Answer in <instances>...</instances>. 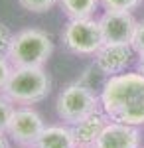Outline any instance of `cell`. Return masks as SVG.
Here are the masks:
<instances>
[{
  "mask_svg": "<svg viewBox=\"0 0 144 148\" xmlns=\"http://www.w3.org/2000/svg\"><path fill=\"white\" fill-rule=\"evenodd\" d=\"M12 113H14V107H12V101L4 95L0 97V134H4L8 130V125H10Z\"/></svg>",
  "mask_w": 144,
  "mask_h": 148,
  "instance_id": "cell-13",
  "label": "cell"
},
{
  "mask_svg": "<svg viewBox=\"0 0 144 148\" xmlns=\"http://www.w3.org/2000/svg\"><path fill=\"white\" fill-rule=\"evenodd\" d=\"M138 73L144 75V56H140V59H138Z\"/></svg>",
  "mask_w": 144,
  "mask_h": 148,
  "instance_id": "cell-19",
  "label": "cell"
},
{
  "mask_svg": "<svg viewBox=\"0 0 144 148\" xmlns=\"http://www.w3.org/2000/svg\"><path fill=\"white\" fill-rule=\"evenodd\" d=\"M101 109L111 121L122 125H144V75H111L101 91Z\"/></svg>",
  "mask_w": 144,
  "mask_h": 148,
  "instance_id": "cell-1",
  "label": "cell"
},
{
  "mask_svg": "<svg viewBox=\"0 0 144 148\" xmlns=\"http://www.w3.org/2000/svg\"><path fill=\"white\" fill-rule=\"evenodd\" d=\"M101 32L105 38V44H121V46H132L134 34H136V20L130 12H117L107 10L99 20Z\"/></svg>",
  "mask_w": 144,
  "mask_h": 148,
  "instance_id": "cell-7",
  "label": "cell"
},
{
  "mask_svg": "<svg viewBox=\"0 0 144 148\" xmlns=\"http://www.w3.org/2000/svg\"><path fill=\"white\" fill-rule=\"evenodd\" d=\"M18 2H20V6L26 8L28 12H36V14H40V12H47L57 0H18Z\"/></svg>",
  "mask_w": 144,
  "mask_h": 148,
  "instance_id": "cell-15",
  "label": "cell"
},
{
  "mask_svg": "<svg viewBox=\"0 0 144 148\" xmlns=\"http://www.w3.org/2000/svg\"><path fill=\"white\" fill-rule=\"evenodd\" d=\"M109 123H111V119L103 113V109H99L97 113L89 114L87 119H83V121H79L77 125H73L71 130H73V136L77 140V144H81V146H93Z\"/></svg>",
  "mask_w": 144,
  "mask_h": 148,
  "instance_id": "cell-10",
  "label": "cell"
},
{
  "mask_svg": "<svg viewBox=\"0 0 144 148\" xmlns=\"http://www.w3.org/2000/svg\"><path fill=\"white\" fill-rule=\"evenodd\" d=\"M132 46H121V44H105L95 53V65L107 73L109 77L122 73L132 57Z\"/></svg>",
  "mask_w": 144,
  "mask_h": 148,
  "instance_id": "cell-9",
  "label": "cell"
},
{
  "mask_svg": "<svg viewBox=\"0 0 144 148\" xmlns=\"http://www.w3.org/2000/svg\"><path fill=\"white\" fill-rule=\"evenodd\" d=\"M77 140L69 125H51L45 126L42 136L38 138L36 148H75Z\"/></svg>",
  "mask_w": 144,
  "mask_h": 148,
  "instance_id": "cell-11",
  "label": "cell"
},
{
  "mask_svg": "<svg viewBox=\"0 0 144 148\" xmlns=\"http://www.w3.org/2000/svg\"><path fill=\"white\" fill-rule=\"evenodd\" d=\"M51 51L53 44L49 36L42 30L28 28L12 36V44L6 57L14 67H44Z\"/></svg>",
  "mask_w": 144,
  "mask_h": 148,
  "instance_id": "cell-3",
  "label": "cell"
},
{
  "mask_svg": "<svg viewBox=\"0 0 144 148\" xmlns=\"http://www.w3.org/2000/svg\"><path fill=\"white\" fill-rule=\"evenodd\" d=\"M49 89H51V81L44 67H14L2 93L12 103L28 107L44 101L49 95Z\"/></svg>",
  "mask_w": 144,
  "mask_h": 148,
  "instance_id": "cell-2",
  "label": "cell"
},
{
  "mask_svg": "<svg viewBox=\"0 0 144 148\" xmlns=\"http://www.w3.org/2000/svg\"><path fill=\"white\" fill-rule=\"evenodd\" d=\"M61 38L67 49L77 56H95L105 46L99 20H91V18L69 20L63 28Z\"/></svg>",
  "mask_w": 144,
  "mask_h": 148,
  "instance_id": "cell-5",
  "label": "cell"
},
{
  "mask_svg": "<svg viewBox=\"0 0 144 148\" xmlns=\"http://www.w3.org/2000/svg\"><path fill=\"white\" fill-rule=\"evenodd\" d=\"M20 148H36V146H20Z\"/></svg>",
  "mask_w": 144,
  "mask_h": 148,
  "instance_id": "cell-22",
  "label": "cell"
},
{
  "mask_svg": "<svg viewBox=\"0 0 144 148\" xmlns=\"http://www.w3.org/2000/svg\"><path fill=\"white\" fill-rule=\"evenodd\" d=\"M61 8L69 16V20H79V18H91L95 12L99 0H59Z\"/></svg>",
  "mask_w": 144,
  "mask_h": 148,
  "instance_id": "cell-12",
  "label": "cell"
},
{
  "mask_svg": "<svg viewBox=\"0 0 144 148\" xmlns=\"http://www.w3.org/2000/svg\"><path fill=\"white\" fill-rule=\"evenodd\" d=\"M75 148H93V146H81V144H77Z\"/></svg>",
  "mask_w": 144,
  "mask_h": 148,
  "instance_id": "cell-21",
  "label": "cell"
},
{
  "mask_svg": "<svg viewBox=\"0 0 144 148\" xmlns=\"http://www.w3.org/2000/svg\"><path fill=\"white\" fill-rule=\"evenodd\" d=\"M44 128L45 125L40 113H36L30 107H22V109H14L6 132L20 146H36Z\"/></svg>",
  "mask_w": 144,
  "mask_h": 148,
  "instance_id": "cell-6",
  "label": "cell"
},
{
  "mask_svg": "<svg viewBox=\"0 0 144 148\" xmlns=\"http://www.w3.org/2000/svg\"><path fill=\"white\" fill-rule=\"evenodd\" d=\"M140 146V134L138 128L132 125H122L111 121L101 132L93 148H138Z\"/></svg>",
  "mask_w": 144,
  "mask_h": 148,
  "instance_id": "cell-8",
  "label": "cell"
},
{
  "mask_svg": "<svg viewBox=\"0 0 144 148\" xmlns=\"http://www.w3.org/2000/svg\"><path fill=\"white\" fill-rule=\"evenodd\" d=\"M0 148H10L8 146V140L4 138V134H0Z\"/></svg>",
  "mask_w": 144,
  "mask_h": 148,
  "instance_id": "cell-20",
  "label": "cell"
},
{
  "mask_svg": "<svg viewBox=\"0 0 144 148\" xmlns=\"http://www.w3.org/2000/svg\"><path fill=\"white\" fill-rule=\"evenodd\" d=\"M10 44H12V32L8 30V26H4L0 22V57L8 56Z\"/></svg>",
  "mask_w": 144,
  "mask_h": 148,
  "instance_id": "cell-17",
  "label": "cell"
},
{
  "mask_svg": "<svg viewBox=\"0 0 144 148\" xmlns=\"http://www.w3.org/2000/svg\"><path fill=\"white\" fill-rule=\"evenodd\" d=\"M103 6L107 10H117V12H130L132 8H136L142 0H101Z\"/></svg>",
  "mask_w": 144,
  "mask_h": 148,
  "instance_id": "cell-14",
  "label": "cell"
},
{
  "mask_svg": "<svg viewBox=\"0 0 144 148\" xmlns=\"http://www.w3.org/2000/svg\"><path fill=\"white\" fill-rule=\"evenodd\" d=\"M12 69H14V65L10 63V59L6 56H2L0 57V91H4V87L12 75Z\"/></svg>",
  "mask_w": 144,
  "mask_h": 148,
  "instance_id": "cell-16",
  "label": "cell"
},
{
  "mask_svg": "<svg viewBox=\"0 0 144 148\" xmlns=\"http://www.w3.org/2000/svg\"><path fill=\"white\" fill-rule=\"evenodd\" d=\"M132 47L134 51H138L140 56H144V22H140L136 26V34L132 40Z\"/></svg>",
  "mask_w": 144,
  "mask_h": 148,
  "instance_id": "cell-18",
  "label": "cell"
},
{
  "mask_svg": "<svg viewBox=\"0 0 144 148\" xmlns=\"http://www.w3.org/2000/svg\"><path fill=\"white\" fill-rule=\"evenodd\" d=\"M101 107V99L85 85L71 83L57 95L56 111L63 125H77L79 121L87 119L89 114L97 113Z\"/></svg>",
  "mask_w": 144,
  "mask_h": 148,
  "instance_id": "cell-4",
  "label": "cell"
}]
</instances>
